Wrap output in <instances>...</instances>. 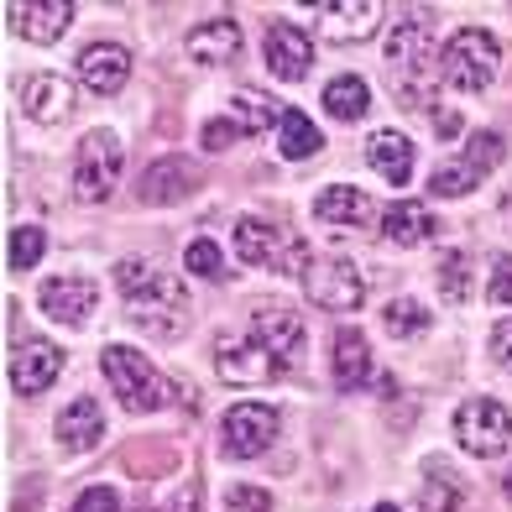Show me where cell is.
I'll return each instance as SVG.
<instances>
[{"label": "cell", "instance_id": "obj_1", "mask_svg": "<svg viewBox=\"0 0 512 512\" xmlns=\"http://www.w3.org/2000/svg\"><path fill=\"white\" fill-rule=\"evenodd\" d=\"M115 283L126 293V319L142 324V335H157V340H173L183 324H189V293L173 272H162L152 262H136L126 256L121 267H115Z\"/></svg>", "mask_w": 512, "mask_h": 512}, {"label": "cell", "instance_id": "obj_2", "mask_svg": "<svg viewBox=\"0 0 512 512\" xmlns=\"http://www.w3.org/2000/svg\"><path fill=\"white\" fill-rule=\"evenodd\" d=\"M434 11L429 6H413L408 16L392 21V37H387V68L398 74L403 89V105L418 110L434 84Z\"/></svg>", "mask_w": 512, "mask_h": 512}, {"label": "cell", "instance_id": "obj_3", "mask_svg": "<svg viewBox=\"0 0 512 512\" xmlns=\"http://www.w3.org/2000/svg\"><path fill=\"white\" fill-rule=\"evenodd\" d=\"M100 371H105V382H110L115 398H121L126 413H157V408H168L178 398V387L162 377L142 351H131V345H105Z\"/></svg>", "mask_w": 512, "mask_h": 512}, {"label": "cell", "instance_id": "obj_4", "mask_svg": "<svg viewBox=\"0 0 512 512\" xmlns=\"http://www.w3.org/2000/svg\"><path fill=\"white\" fill-rule=\"evenodd\" d=\"M497 68H502V48H497V37L481 32V27H460L445 42V53H439V79H445L455 95H481V89H492Z\"/></svg>", "mask_w": 512, "mask_h": 512}, {"label": "cell", "instance_id": "obj_5", "mask_svg": "<svg viewBox=\"0 0 512 512\" xmlns=\"http://www.w3.org/2000/svg\"><path fill=\"white\" fill-rule=\"evenodd\" d=\"M126 168V142L115 131H89L74 152V199L79 204H105L121 183Z\"/></svg>", "mask_w": 512, "mask_h": 512}, {"label": "cell", "instance_id": "obj_6", "mask_svg": "<svg viewBox=\"0 0 512 512\" xmlns=\"http://www.w3.org/2000/svg\"><path fill=\"white\" fill-rule=\"evenodd\" d=\"M455 439L476 460H497L512 445V413L497 398H465L455 408Z\"/></svg>", "mask_w": 512, "mask_h": 512}, {"label": "cell", "instance_id": "obj_7", "mask_svg": "<svg viewBox=\"0 0 512 512\" xmlns=\"http://www.w3.org/2000/svg\"><path fill=\"white\" fill-rule=\"evenodd\" d=\"M215 371H220L230 387H262L272 377H283L288 366L277 361L256 335H220L215 340Z\"/></svg>", "mask_w": 512, "mask_h": 512}, {"label": "cell", "instance_id": "obj_8", "mask_svg": "<svg viewBox=\"0 0 512 512\" xmlns=\"http://www.w3.org/2000/svg\"><path fill=\"white\" fill-rule=\"evenodd\" d=\"M272 439H277V408H267V403H236L225 413V424H220V450L230 460L267 455Z\"/></svg>", "mask_w": 512, "mask_h": 512}, {"label": "cell", "instance_id": "obj_9", "mask_svg": "<svg viewBox=\"0 0 512 512\" xmlns=\"http://www.w3.org/2000/svg\"><path fill=\"white\" fill-rule=\"evenodd\" d=\"M314 16V32L330 37V42H366L371 32L382 27L387 6L382 0H319V6H309Z\"/></svg>", "mask_w": 512, "mask_h": 512}, {"label": "cell", "instance_id": "obj_10", "mask_svg": "<svg viewBox=\"0 0 512 512\" xmlns=\"http://www.w3.org/2000/svg\"><path fill=\"white\" fill-rule=\"evenodd\" d=\"M304 288L319 309H330V314H351L361 309V298H366V283H361V272L356 262H340V256H330V262H314L304 272Z\"/></svg>", "mask_w": 512, "mask_h": 512}, {"label": "cell", "instance_id": "obj_11", "mask_svg": "<svg viewBox=\"0 0 512 512\" xmlns=\"http://www.w3.org/2000/svg\"><path fill=\"white\" fill-rule=\"evenodd\" d=\"M251 335L267 345V351L283 361V366H293L298 356H304V340H309V324H304V314L298 309H288V304H262L251 314Z\"/></svg>", "mask_w": 512, "mask_h": 512}, {"label": "cell", "instance_id": "obj_12", "mask_svg": "<svg viewBox=\"0 0 512 512\" xmlns=\"http://www.w3.org/2000/svg\"><path fill=\"white\" fill-rule=\"evenodd\" d=\"M37 304L48 319L68 324V330H79V324L89 319V309L100 304V288L89 283V277H48V283L37 288Z\"/></svg>", "mask_w": 512, "mask_h": 512}, {"label": "cell", "instance_id": "obj_13", "mask_svg": "<svg viewBox=\"0 0 512 512\" xmlns=\"http://www.w3.org/2000/svg\"><path fill=\"white\" fill-rule=\"evenodd\" d=\"M131 79V53L121 48V42H89V48L79 53V84L89 89V95H121Z\"/></svg>", "mask_w": 512, "mask_h": 512}, {"label": "cell", "instance_id": "obj_14", "mask_svg": "<svg viewBox=\"0 0 512 512\" xmlns=\"http://www.w3.org/2000/svg\"><path fill=\"white\" fill-rule=\"evenodd\" d=\"M63 371V351L48 340H21L11 351V387L21 398H37V392H48Z\"/></svg>", "mask_w": 512, "mask_h": 512}, {"label": "cell", "instance_id": "obj_15", "mask_svg": "<svg viewBox=\"0 0 512 512\" xmlns=\"http://www.w3.org/2000/svg\"><path fill=\"white\" fill-rule=\"evenodd\" d=\"M267 68L283 84H298V79H309V68H314V42L304 27H293V21H277V27L267 32Z\"/></svg>", "mask_w": 512, "mask_h": 512}, {"label": "cell", "instance_id": "obj_16", "mask_svg": "<svg viewBox=\"0 0 512 512\" xmlns=\"http://www.w3.org/2000/svg\"><path fill=\"white\" fill-rule=\"evenodd\" d=\"M6 16H11V27L27 37V42L48 48V42H58V37L68 32V21H74V6H68V0H11Z\"/></svg>", "mask_w": 512, "mask_h": 512}, {"label": "cell", "instance_id": "obj_17", "mask_svg": "<svg viewBox=\"0 0 512 512\" xmlns=\"http://www.w3.org/2000/svg\"><path fill=\"white\" fill-rule=\"evenodd\" d=\"M330 371L340 392H361L371 382V345L356 324H335L330 335Z\"/></svg>", "mask_w": 512, "mask_h": 512}, {"label": "cell", "instance_id": "obj_18", "mask_svg": "<svg viewBox=\"0 0 512 512\" xmlns=\"http://www.w3.org/2000/svg\"><path fill=\"white\" fill-rule=\"evenodd\" d=\"M194 162H183V157H162L152 162V168L142 173V183H136V199L142 204H178V199H189L194 194Z\"/></svg>", "mask_w": 512, "mask_h": 512}, {"label": "cell", "instance_id": "obj_19", "mask_svg": "<svg viewBox=\"0 0 512 512\" xmlns=\"http://www.w3.org/2000/svg\"><path fill=\"white\" fill-rule=\"evenodd\" d=\"M21 110H27L37 126H58V121L74 115V84H68L63 74H37V79H27V89H21Z\"/></svg>", "mask_w": 512, "mask_h": 512}, {"label": "cell", "instance_id": "obj_20", "mask_svg": "<svg viewBox=\"0 0 512 512\" xmlns=\"http://www.w3.org/2000/svg\"><path fill=\"white\" fill-rule=\"evenodd\" d=\"M189 58L194 63H204V68H215V63H236V53H241V27L230 16H209V21H199V27L189 32Z\"/></svg>", "mask_w": 512, "mask_h": 512}, {"label": "cell", "instance_id": "obj_21", "mask_svg": "<svg viewBox=\"0 0 512 512\" xmlns=\"http://www.w3.org/2000/svg\"><path fill=\"white\" fill-rule=\"evenodd\" d=\"M105 439V413H100V398H74L63 413H58V445L63 450H74V455H84V450H95Z\"/></svg>", "mask_w": 512, "mask_h": 512}, {"label": "cell", "instance_id": "obj_22", "mask_svg": "<svg viewBox=\"0 0 512 512\" xmlns=\"http://www.w3.org/2000/svg\"><path fill=\"white\" fill-rule=\"evenodd\" d=\"M465 502H471L465 476L455 471V465H445V460H429L424 465V486H418V507L424 512H460Z\"/></svg>", "mask_w": 512, "mask_h": 512}, {"label": "cell", "instance_id": "obj_23", "mask_svg": "<svg viewBox=\"0 0 512 512\" xmlns=\"http://www.w3.org/2000/svg\"><path fill=\"white\" fill-rule=\"evenodd\" d=\"M366 162H371V173L387 178V183H408L413 178V142L403 131H377L366 142Z\"/></svg>", "mask_w": 512, "mask_h": 512}, {"label": "cell", "instance_id": "obj_24", "mask_svg": "<svg viewBox=\"0 0 512 512\" xmlns=\"http://www.w3.org/2000/svg\"><path fill=\"white\" fill-rule=\"evenodd\" d=\"M314 220L319 225H366L371 220V199L361 189H351V183H330V189H319L314 199Z\"/></svg>", "mask_w": 512, "mask_h": 512}, {"label": "cell", "instance_id": "obj_25", "mask_svg": "<svg viewBox=\"0 0 512 512\" xmlns=\"http://www.w3.org/2000/svg\"><path fill=\"white\" fill-rule=\"evenodd\" d=\"M324 110L335 115V121H361V115L371 110V84L361 79V74H340V79H330L324 84Z\"/></svg>", "mask_w": 512, "mask_h": 512}, {"label": "cell", "instance_id": "obj_26", "mask_svg": "<svg viewBox=\"0 0 512 512\" xmlns=\"http://www.w3.org/2000/svg\"><path fill=\"white\" fill-rule=\"evenodd\" d=\"M429 230H434L429 209H424V204H413V199L392 204L387 215H382V236H387L392 246H418V241H429Z\"/></svg>", "mask_w": 512, "mask_h": 512}, {"label": "cell", "instance_id": "obj_27", "mask_svg": "<svg viewBox=\"0 0 512 512\" xmlns=\"http://www.w3.org/2000/svg\"><path fill=\"white\" fill-rule=\"evenodd\" d=\"M236 256L246 267H272L277 262V230L256 215H241L236 220Z\"/></svg>", "mask_w": 512, "mask_h": 512}, {"label": "cell", "instance_id": "obj_28", "mask_svg": "<svg viewBox=\"0 0 512 512\" xmlns=\"http://www.w3.org/2000/svg\"><path fill=\"white\" fill-rule=\"evenodd\" d=\"M319 147H324V136H319V126L309 121V115L304 110H283V126H277V152H283L288 162H304Z\"/></svg>", "mask_w": 512, "mask_h": 512}, {"label": "cell", "instance_id": "obj_29", "mask_svg": "<svg viewBox=\"0 0 512 512\" xmlns=\"http://www.w3.org/2000/svg\"><path fill=\"white\" fill-rule=\"evenodd\" d=\"M230 121H236L241 131L262 136L267 126H283V110H277V100L256 95V89H236V100H230Z\"/></svg>", "mask_w": 512, "mask_h": 512}, {"label": "cell", "instance_id": "obj_30", "mask_svg": "<svg viewBox=\"0 0 512 512\" xmlns=\"http://www.w3.org/2000/svg\"><path fill=\"white\" fill-rule=\"evenodd\" d=\"M382 330L392 340H413V335L429 330V309L418 304V298H392V304L382 309Z\"/></svg>", "mask_w": 512, "mask_h": 512}, {"label": "cell", "instance_id": "obj_31", "mask_svg": "<svg viewBox=\"0 0 512 512\" xmlns=\"http://www.w3.org/2000/svg\"><path fill=\"white\" fill-rule=\"evenodd\" d=\"M502 157H507V142H502L497 131H476V136H471V147L460 152V162H465V168H471L476 178L497 173V168H502Z\"/></svg>", "mask_w": 512, "mask_h": 512}, {"label": "cell", "instance_id": "obj_32", "mask_svg": "<svg viewBox=\"0 0 512 512\" xmlns=\"http://www.w3.org/2000/svg\"><path fill=\"white\" fill-rule=\"evenodd\" d=\"M434 277H439V293H445L450 304H465V298H471V262H465L460 251H445V256H439Z\"/></svg>", "mask_w": 512, "mask_h": 512}, {"label": "cell", "instance_id": "obj_33", "mask_svg": "<svg viewBox=\"0 0 512 512\" xmlns=\"http://www.w3.org/2000/svg\"><path fill=\"white\" fill-rule=\"evenodd\" d=\"M42 251H48V230H42V225H16V236H11V267L16 272L37 267Z\"/></svg>", "mask_w": 512, "mask_h": 512}, {"label": "cell", "instance_id": "obj_34", "mask_svg": "<svg viewBox=\"0 0 512 512\" xmlns=\"http://www.w3.org/2000/svg\"><path fill=\"white\" fill-rule=\"evenodd\" d=\"M476 173L465 168V162H445V168H434V178H429V189L439 194V199H460V194H471L476 189Z\"/></svg>", "mask_w": 512, "mask_h": 512}, {"label": "cell", "instance_id": "obj_35", "mask_svg": "<svg viewBox=\"0 0 512 512\" xmlns=\"http://www.w3.org/2000/svg\"><path fill=\"white\" fill-rule=\"evenodd\" d=\"M183 267H189L194 277H209V283H215V277L225 272V256H220V246L215 241H189V251H183Z\"/></svg>", "mask_w": 512, "mask_h": 512}, {"label": "cell", "instance_id": "obj_36", "mask_svg": "<svg viewBox=\"0 0 512 512\" xmlns=\"http://www.w3.org/2000/svg\"><path fill=\"white\" fill-rule=\"evenodd\" d=\"M225 512H277V507H272V492H267V486L241 481V486H230V492H225Z\"/></svg>", "mask_w": 512, "mask_h": 512}, {"label": "cell", "instance_id": "obj_37", "mask_svg": "<svg viewBox=\"0 0 512 512\" xmlns=\"http://www.w3.org/2000/svg\"><path fill=\"white\" fill-rule=\"evenodd\" d=\"M74 512H121V497H115L110 486H89V492H79Z\"/></svg>", "mask_w": 512, "mask_h": 512}, {"label": "cell", "instance_id": "obj_38", "mask_svg": "<svg viewBox=\"0 0 512 512\" xmlns=\"http://www.w3.org/2000/svg\"><path fill=\"white\" fill-rule=\"evenodd\" d=\"M236 136H241V126H236V121H209V126H204V152H225V147H236Z\"/></svg>", "mask_w": 512, "mask_h": 512}, {"label": "cell", "instance_id": "obj_39", "mask_svg": "<svg viewBox=\"0 0 512 512\" xmlns=\"http://www.w3.org/2000/svg\"><path fill=\"white\" fill-rule=\"evenodd\" d=\"M486 298H492L497 309H512V262L492 267V288H486Z\"/></svg>", "mask_w": 512, "mask_h": 512}, {"label": "cell", "instance_id": "obj_40", "mask_svg": "<svg viewBox=\"0 0 512 512\" xmlns=\"http://www.w3.org/2000/svg\"><path fill=\"white\" fill-rule=\"evenodd\" d=\"M492 356H497L502 366H512V314L497 319V330H492Z\"/></svg>", "mask_w": 512, "mask_h": 512}, {"label": "cell", "instance_id": "obj_41", "mask_svg": "<svg viewBox=\"0 0 512 512\" xmlns=\"http://www.w3.org/2000/svg\"><path fill=\"white\" fill-rule=\"evenodd\" d=\"M434 131H439V136H460V115H455V110H439V115H434Z\"/></svg>", "mask_w": 512, "mask_h": 512}, {"label": "cell", "instance_id": "obj_42", "mask_svg": "<svg viewBox=\"0 0 512 512\" xmlns=\"http://www.w3.org/2000/svg\"><path fill=\"white\" fill-rule=\"evenodd\" d=\"M168 512H194V486H178L168 497Z\"/></svg>", "mask_w": 512, "mask_h": 512}, {"label": "cell", "instance_id": "obj_43", "mask_svg": "<svg viewBox=\"0 0 512 512\" xmlns=\"http://www.w3.org/2000/svg\"><path fill=\"white\" fill-rule=\"evenodd\" d=\"M371 512H398V507H392V502H377V507H371Z\"/></svg>", "mask_w": 512, "mask_h": 512}, {"label": "cell", "instance_id": "obj_44", "mask_svg": "<svg viewBox=\"0 0 512 512\" xmlns=\"http://www.w3.org/2000/svg\"><path fill=\"white\" fill-rule=\"evenodd\" d=\"M507 497H512V476H507Z\"/></svg>", "mask_w": 512, "mask_h": 512}]
</instances>
